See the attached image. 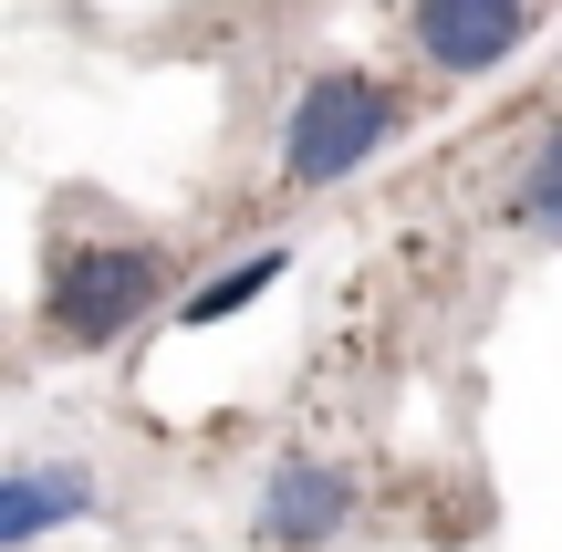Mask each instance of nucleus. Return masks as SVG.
<instances>
[{"mask_svg": "<svg viewBox=\"0 0 562 552\" xmlns=\"http://www.w3.org/2000/svg\"><path fill=\"white\" fill-rule=\"evenodd\" d=\"M396 125H406V94H396V83H375V74H323V83H302V94H292L281 178H292V188H334V178H355L364 157H385Z\"/></svg>", "mask_w": 562, "mask_h": 552, "instance_id": "obj_1", "label": "nucleus"}, {"mask_svg": "<svg viewBox=\"0 0 562 552\" xmlns=\"http://www.w3.org/2000/svg\"><path fill=\"white\" fill-rule=\"evenodd\" d=\"M157 282H167L157 250H136V240H83V250H63V261H53L42 324H53L63 345H115V334L157 303Z\"/></svg>", "mask_w": 562, "mask_h": 552, "instance_id": "obj_2", "label": "nucleus"}, {"mask_svg": "<svg viewBox=\"0 0 562 552\" xmlns=\"http://www.w3.org/2000/svg\"><path fill=\"white\" fill-rule=\"evenodd\" d=\"M406 42H417L438 74H501L531 42V0H417V11H406Z\"/></svg>", "mask_w": 562, "mask_h": 552, "instance_id": "obj_3", "label": "nucleus"}, {"mask_svg": "<svg viewBox=\"0 0 562 552\" xmlns=\"http://www.w3.org/2000/svg\"><path fill=\"white\" fill-rule=\"evenodd\" d=\"M344 511H355V480H344L334 459H281L271 491H261V532L292 542V552H302V542H334Z\"/></svg>", "mask_w": 562, "mask_h": 552, "instance_id": "obj_4", "label": "nucleus"}, {"mask_svg": "<svg viewBox=\"0 0 562 552\" xmlns=\"http://www.w3.org/2000/svg\"><path fill=\"white\" fill-rule=\"evenodd\" d=\"M74 511H94V470H11L0 480V542H42L53 521H74Z\"/></svg>", "mask_w": 562, "mask_h": 552, "instance_id": "obj_5", "label": "nucleus"}, {"mask_svg": "<svg viewBox=\"0 0 562 552\" xmlns=\"http://www.w3.org/2000/svg\"><path fill=\"white\" fill-rule=\"evenodd\" d=\"M281 271H292V250H250V261H229L220 271V282H199V292H188V324H229V313H240V303H261V292L281 282Z\"/></svg>", "mask_w": 562, "mask_h": 552, "instance_id": "obj_6", "label": "nucleus"}, {"mask_svg": "<svg viewBox=\"0 0 562 552\" xmlns=\"http://www.w3.org/2000/svg\"><path fill=\"white\" fill-rule=\"evenodd\" d=\"M521 219L542 229V240H562V125L531 146V167H521Z\"/></svg>", "mask_w": 562, "mask_h": 552, "instance_id": "obj_7", "label": "nucleus"}]
</instances>
